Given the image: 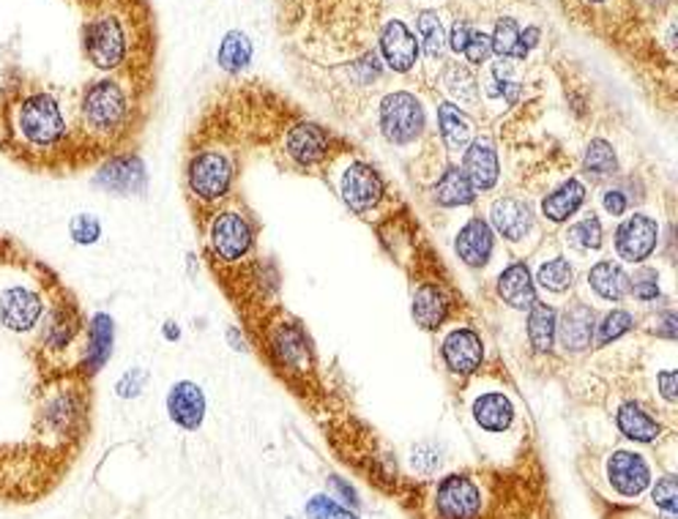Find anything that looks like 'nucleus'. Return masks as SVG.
<instances>
[{"mask_svg":"<svg viewBox=\"0 0 678 519\" xmlns=\"http://www.w3.org/2000/svg\"><path fill=\"white\" fill-rule=\"evenodd\" d=\"M588 290H594V296L602 298V301H621V298L630 296V276L613 260H599L597 265H591L586 276Z\"/></svg>","mask_w":678,"mask_h":519,"instance_id":"bb28decb","label":"nucleus"},{"mask_svg":"<svg viewBox=\"0 0 678 519\" xmlns=\"http://www.w3.org/2000/svg\"><path fill=\"white\" fill-rule=\"evenodd\" d=\"M495 235L482 217H471L455 239V252L468 268H484L493 257Z\"/></svg>","mask_w":678,"mask_h":519,"instance_id":"4be33fe9","label":"nucleus"},{"mask_svg":"<svg viewBox=\"0 0 678 519\" xmlns=\"http://www.w3.org/2000/svg\"><path fill=\"white\" fill-rule=\"evenodd\" d=\"M599 206H602L605 217L621 219L630 211V197H627V192L621 189V186H613V189H605L602 195H599Z\"/></svg>","mask_w":678,"mask_h":519,"instance_id":"de8ad7c7","label":"nucleus"},{"mask_svg":"<svg viewBox=\"0 0 678 519\" xmlns=\"http://www.w3.org/2000/svg\"><path fill=\"white\" fill-rule=\"evenodd\" d=\"M659 246V224L648 214L637 211L627 217L616 230V255L624 263L641 265L657 252Z\"/></svg>","mask_w":678,"mask_h":519,"instance_id":"4468645a","label":"nucleus"},{"mask_svg":"<svg viewBox=\"0 0 678 519\" xmlns=\"http://www.w3.org/2000/svg\"><path fill=\"white\" fill-rule=\"evenodd\" d=\"M462 55H466L468 66H482L487 64V58L493 55V42H490V36L484 31H471V36H468L466 47H462Z\"/></svg>","mask_w":678,"mask_h":519,"instance_id":"79ce46f5","label":"nucleus"},{"mask_svg":"<svg viewBox=\"0 0 678 519\" xmlns=\"http://www.w3.org/2000/svg\"><path fill=\"white\" fill-rule=\"evenodd\" d=\"M3 151L33 170H55L82 153L74 107L47 85L22 88L3 115Z\"/></svg>","mask_w":678,"mask_h":519,"instance_id":"f257e3e1","label":"nucleus"},{"mask_svg":"<svg viewBox=\"0 0 678 519\" xmlns=\"http://www.w3.org/2000/svg\"><path fill=\"white\" fill-rule=\"evenodd\" d=\"M616 424H619L621 435H627L630 440H637V443H654V440L663 435V427H659L657 418L652 416L648 411H643L637 402H624L616 413Z\"/></svg>","mask_w":678,"mask_h":519,"instance_id":"c85d7f7f","label":"nucleus"},{"mask_svg":"<svg viewBox=\"0 0 678 519\" xmlns=\"http://www.w3.org/2000/svg\"><path fill=\"white\" fill-rule=\"evenodd\" d=\"M135 0H99L82 22V55L102 74H140L151 55V22Z\"/></svg>","mask_w":678,"mask_h":519,"instance_id":"f03ea898","label":"nucleus"},{"mask_svg":"<svg viewBox=\"0 0 678 519\" xmlns=\"http://www.w3.org/2000/svg\"><path fill=\"white\" fill-rule=\"evenodd\" d=\"M58 279L25 250L0 239V331L31 345L53 303Z\"/></svg>","mask_w":678,"mask_h":519,"instance_id":"7ed1b4c3","label":"nucleus"},{"mask_svg":"<svg viewBox=\"0 0 678 519\" xmlns=\"http://www.w3.org/2000/svg\"><path fill=\"white\" fill-rule=\"evenodd\" d=\"M446 314H449V298H446L444 287L435 285V281H424L413 292V320L424 331H438L444 328Z\"/></svg>","mask_w":678,"mask_h":519,"instance_id":"393cba45","label":"nucleus"},{"mask_svg":"<svg viewBox=\"0 0 678 519\" xmlns=\"http://www.w3.org/2000/svg\"><path fill=\"white\" fill-rule=\"evenodd\" d=\"M307 519H358L351 515L347 509H342L337 500L326 498V495H315V498L307 504Z\"/></svg>","mask_w":678,"mask_h":519,"instance_id":"37998d69","label":"nucleus"},{"mask_svg":"<svg viewBox=\"0 0 678 519\" xmlns=\"http://www.w3.org/2000/svg\"><path fill=\"white\" fill-rule=\"evenodd\" d=\"M471 20H466V16H457L455 20V25H451V36H449V42H451V49H455V53H462V47H466V42H468V36H471Z\"/></svg>","mask_w":678,"mask_h":519,"instance_id":"09e8293b","label":"nucleus"},{"mask_svg":"<svg viewBox=\"0 0 678 519\" xmlns=\"http://www.w3.org/2000/svg\"><path fill=\"white\" fill-rule=\"evenodd\" d=\"M261 339L266 345L272 367L288 374V380L304 378V374L312 372V345L299 320H294L285 312H277L274 318L266 320Z\"/></svg>","mask_w":678,"mask_h":519,"instance_id":"0eeeda50","label":"nucleus"},{"mask_svg":"<svg viewBox=\"0 0 678 519\" xmlns=\"http://www.w3.org/2000/svg\"><path fill=\"white\" fill-rule=\"evenodd\" d=\"M657 385H659V396L665 400V405L674 407L676 405V369H665V372L657 378Z\"/></svg>","mask_w":678,"mask_h":519,"instance_id":"8fccbe9b","label":"nucleus"},{"mask_svg":"<svg viewBox=\"0 0 678 519\" xmlns=\"http://www.w3.org/2000/svg\"><path fill=\"white\" fill-rule=\"evenodd\" d=\"M255 244L257 222L239 200L230 197L228 203L208 211L203 224V250L214 270L222 276L230 270H244L255 263Z\"/></svg>","mask_w":678,"mask_h":519,"instance_id":"39448f33","label":"nucleus"},{"mask_svg":"<svg viewBox=\"0 0 678 519\" xmlns=\"http://www.w3.org/2000/svg\"><path fill=\"white\" fill-rule=\"evenodd\" d=\"M583 3H586V5H608V3H613V0H583Z\"/></svg>","mask_w":678,"mask_h":519,"instance_id":"6e6d98bb","label":"nucleus"},{"mask_svg":"<svg viewBox=\"0 0 678 519\" xmlns=\"http://www.w3.org/2000/svg\"><path fill=\"white\" fill-rule=\"evenodd\" d=\"M332 168V184L337 189L347 208H353L356 214H369L380 206L386 195L383 178H380L378 170L372 164H367L358 157H342L329 162Z\"/></svg>","mask_w":678,"mask_h":519,"instance_id":"1a4fd4ad","label":"nucleus"},{"mask_svg":"<svg viewBox=\"0 0 678 519\" xmlns=\"http://www.w3.org/2000/svg\"><path fill=\"white\" fill-rule=\"evenodd\" d=\"M168 413L181 429H189V432L200 429L208 413V402L200 385L192 383V380H179L168 391Z\"/></svg>","mask_w":678,"mask_h":519,"instance_id":"aec40b11","label":"nucleus"},{"mask_svg":"<svg viewBox=\"0 0 678 519\" xmlns=\"http://www.w3.org/2000/svg\"><path fill=\"white\" fill-rule=\"evenodd\" d=\"M537 285L550 296H564L575 285V268L564 255H553L537 268Z\"/></svg>","mask_w":678,"mask_h":519,"instance_id":"72a5a7b5","label":"nucleus"},{"mask_svg":"<svg viewBox=\"0 0 678 519\" xmlns=\"http://www.w3.org/2000/svg\"><path fill=\"white\" fill-rule=\"evenodd\" d=\"M96 184L102 189L115 192V195H135V192H142V186H146V168H142L140 157H135V153H113L96 173Z\"/></svg>","mask_w":678,"mask_h":519,"instance_id":"a211bd4d","label":"nucleus"},{"mask_svg":"<svg viewBox=\"0 0 678 519\" xmlns=\"http://www.w3.org/2000/svg\"><path fill=\"white\" fill-rule=\"evenodd\" d=\"M490 219H493V228L504 235L509 244H520L531 235L533 230V211L528 206V200L515 195L498 197L490 208Z\"/></svg>","mask_w":678,"mask_h":519,"instance_id":"6ab92c4d","label":"nucleus"},{"mask_svg":"<svg viewBox=\"0 0 678 519\" xmlns=\"http://www.w3.org/2000/svg\"><path fill=\"white\" fill-rule=\"evenodd\" d=\"M113 318L104 312L93 314L85 328V336H82L80 356H77L74 369H80V378H91V374H96L107 364V358L113 356Z\"/></svg>","mask_w":678,"mask_h":519,"instance_id":"f3484780","label":"nucleus"},{"mask_svg":"<svg viewBox=\"0 0 678 519\" xmlns=\"http://www.w3.org/2000/svg\"><path fill=\"white\" fill-rule=\"evenodd\" d=\"M74 3H85V5H88V9H91V5H96V3H99V0H74Z\"/></svg>","mask_w":678,"mask_h":519,"instance_id":"4d7b16f0","label":"nucleus"},{"mask_svg":"<svg viewBox=\"0 0 678 519\" xmlns=\"http://www.w3.org/2000/svg\"><path fill=\"white\" fill-rule=\"evenodd\" d=\"M498 296L506 307L517 309V312H526L537 301V285L531 279V270L526 263H512L509 268L501 270L498 276Z\"/></svg>","mask_w":678,"mask_h":519,"instance_id":"b1692460","label":"nucleus"},{"mask_svg":"<svg viewBox=\"0 0 678 519\" xmlns=\"http://www.w3.org/2000/svg\"><path fill=\"white\" fill-rule=\"evenodd\" d=\"M594 309L588 303L575 301L564 309L559 320H555V334H559L561 347L566 353H583L591 347L594 342Z\"/></svg>","mask_w":678,"mask_h":519,"instance_id":"412c9836","label":"nucleus"},{"mask_svg":"<svg viewBox=\"0 0 678 519\" xmlns=\"http://www.w3.org/2000/svg\"><path fill=\"white\" fill-rule=\"evenodd\" d=\"M619 170V159H616V148L608 140L597 137V140L588 142L586 157H583V173L594 181H602L616 175Z\"/></svg>","mask_w":678,"mask_h":519,"instance_id":"e433bc0d","label":"nucleus"},{"mask_svg":"<svg viewBox=\"0 0 678 519\" xmlns=\"http://www.w3.org/2000/svg\"><path fill=\"white\" fill-rule=\"evenodd\" d=\"M378 42H380V53H383L386 66H389L391 71H397V74H407V71L416 66L418 42H416V33L411 31V25H407L405 20H400V16L386 20L383 27H380Z\"/></svg>","mask_w":678,"mask_h":519,"instance_id":"dca6fc26","label":"nucleus"},{"mask_svg":"<svg viewBox=\"0 0 678 519\" xmlns=\"http://www.w3.org/2000/svg\"><path fill=\"white\" fill-rule=\"evenodd\" d=\"M440 358H444L446 372L455 378L466 380L479 372L484 361V342L482 334L471 325H451L440 336Z\"/></svg>","mask_w":678,"mask_h":519,"instance_id":"ddd939ff","label":"nucleus"},{"mask_svg":"<svg viewBox=\"0 0 678 519\" xmlns=\"http://www.w3.org/2000/svg\"><path fill=\"white\" fill-rule=\"evenodd\" d=\"M411 468L418 476H433L440 468V451L433 443H418L411 454Z\"/></svg>","mask_w":678,"mask_h":519,"instance_id":"c03bdc74","label":"nucleus"},{"mask_svg":"<svg viewBox=\"0 0 678 519\" xmlns=\"http://www.w3.org/2000/svg\"><path fill=\"white\" fill-rule=\"evenodd\" d=\"M583 203H586V186H583V181L570 178V181H564L559 189L550 192V195L544 197L542 217L548 219L550 224L570 222V219L581 211Z\"/></svg>","mask_w":678,"mask_h":519,"instance_id":"cd10ccee","label":"nucleus"},{"mask_svg":"<svg viewBox=\"0 0 678 519\" xmlns=\"http://www.w3.org/2000/svg\"><path fill=\"white\" fill-rule=\"evenodd\" d=\"M605 476H608L610 487L621 498H641L648 487H652V465L637 451H616L608 457L605 465Z\"/></svg>","mask_w":678,"mask_h":519,"instance_id":"2eb2a0df","label":"nucleus"},{"mask_svg":"<svg viewBox=\"0 0 678 519\" xmlns=\"http://www.w3.org/2000/svg\"><path fill=\"white\" fill-rule=\"evenodd\" d=\"M217 60H219V66L228 71V74H241V71L252 64L250 36L241 31H230L228 36L222 38V44H219Z\"/></svg>","mask_w":678,"mask_h":519,"instance_id":"f704fd0d","label":"nucleus"},{"mask_svg":"<svg viewBox=\"0 0 678 519\" xmlns=\"http://www.w3.org/2000/svg\"><path fill=\"white\" fill-rule=\"evenodd\" d=\"M137 91L129 77L102 74L85 82L74 104V126L82 151L120 153L135 129Z\"/></svg>","mask_w":678,"mask_h":519,"instance_id":"20e7f679","label":"nucleus"},{"mask_svg":"<svg viewBox=\"0 0 678 519\" xmlns=\"http://www.w3.org/2000/svg\"><path fill=\"white\" fill-rule=\"evenodd\" d=\"M164 336H168L170 342H173V339H179V336H181L179 325H175V323H164Z\"/></svg>","mask_w":678,"mask_h":519,"instance_id":"5fc2aeb1","label":"nucleus"},{"mask_svg":"<svg viewBox=\"0 0 678 519\" xmlns=\"http://www.w3.org/2000/svg\"><path fill=\"white\" fill-rule=\"evenodd\" d=\"M473 197H476V189L468 181V175L462 173V168H449L435 184V203L444 208L471 206Z\"/></svg>","mask_w":678,"mask_h":519,"instance_id":"c756f323","label":"nucleus"},{"mask_svg":"<svg viewBox=\"0 0 678 519\" xmlns=\"http://www.w3.org/2000/svg\"><path fill=\"white\" fill-rule=\"evenodd\" d=\"M283 153L294 168L315 170L332 162V135L321 124L296 120L283 137Z\"/></svg>","mask_w":678,"mask_h":519,"instance_id":"f8f14e48","label":"nucleus"},{"mask_svg":"<svg viewBox=\"0 0 678 519\" xmlns=\"http://www.w3.org/2000/svg\"><path fill=\"white\" fill-rule=\"evenodd\" d=\"M654 323L659 325V328H657V334H659V336H665V339H676V325H678V318H676V312H674V309H668V312H659V314H657V320H654Z\"/></svg>","mask_w":678,"mask_h":519,"instance_id":"3c124183","label":"nucleus"},{"mask_svg":"<svg viewBox=\"0 0 678 519\" xmlns=\"http://www.w3.org/2000/svg\"><path fill=\"white\" fill-rule=\"evenodd\" d=\"M462 173L468 175V181H471L476 192L495 189V184H498L501 178V168H498V151H495L493 142L473 140L466 151Z\"/></svg>","mask_w":678,"mask_h":519,"instance_id":"5701e85b","label":"nucleus"},{"mask_svg":"<svg viewBox=\"0 0 678 519\" xmlns=\"http://www.w3.org/2000/svg\"><path fill=\"white\" fill-rule=\"evenodd\" d=\"M652 500L659 511H665L668 519H676V478L663 476L652 487Z\"/></svg>","mask_w":678,"mask_h":519,"instance_id":"a18cd8bd","label":"nucleus"},{"mask_svg":"<svg viewBox=\"0 0 678 519\" xmlns=\"http://www.w3.org/2000/svg\"><path fill=\"white\" fill-rule=\"evenodd\" d=\"M490 42H493V53L498 55L501 60H517V64H522V60L528 58V47L522 44V27L517 25L515 16H498Z\"/></svg>","mask_w":678,"mask_h":519,"instance_id":"2f4dec72","label":"nucleus"},{"mask_svg":"<svg viewBox=\"0 0 678 519\" xmlns=\"http://www.w3.org/2000/svg\"><path fill=\"white\" fill-rule=\"evenodd\" d=\"M438 129L449 153H466L473 142V135H476L473 120L451 102H444L438 107Z\"/></svg>","mask_w":678,"mask_h":519,"instance_id":"a878e982","label":"nucleus"},{"mask_svg":"<svg viewBox=\"0 0 678 519\" xmlns=\"http://www.w3.org/2000/svg\"><path fill=\"white\" fill-rule=\"evenodd\" d=\"M555 309L544 301H533L528 309V342L537 353H550L555 342Z\"/></svg>","mask_w":678,"mask_h":519,"instance_id":"473e14b6","label":"nucleus"},{"mask_svg":"<svg viewBox=\"0 0 678 519\" xmlns=\"http://www.w3.org/2000/svg\"><path fill=\"white\" fill-rule=\"evenodd\" d=\"M630 292L637 301H654L659 296V274L654 268H641L630 276Z\"/></svg>","mask_w":678,"mask_h":519,"instance_id":"a19ab883","label":"nucleus"},{"mask_svg":"<svg viewBox=\"0 0 678 519\" xmlns=\"http://www.w3.org/2000/svg\"><path fill=\"white\" fill-rule=\"evenodd\" d=\"M566 246L577 255H591V252H599L605 244V233H602V222H599L594 214H588L586 219L572 224L570 230L564 233Z\"/></svg>","mask_w":678,"mask_h":519,"instance_id":"c9c22d12","label":"nucleus"},{"mask_svg":"<svg viewBox=\"0 0 678 519\" xmlns=\"http://www.w3.org/2000/svg\"><path fill=\"white\" fill-rule=\"evenodd\" d=\"M468 418L479 438H506L515 432L520 407L517 400L493 380H479L468 394Z\"/></svg>","mask_w":678,"mask_h":519,"instance_id":"6e6552de","label":"nucleus"},{"mask_svg":"<svg viewBox=\"0 0 678 519\" xmlns=\"http://www.w3.org/2000/svg\"><path fill=\"white\" fill-rule=\"evenodd\" d=\"M429 511L433 519H479L484 511V493L476 478L466 473H449L435 484Z\"/></svg>","mask_w":678,"mask_h":519,"instance_id":"9b49d317","label":"nucleus"},{"mask_svg":"<svg viewBox=\"0 0 678 519\" xmlns=\"http://www.w3.org/2000/svg\"><path fill=\"white\" fill-rule=\"evenodd\" d=\"M635 325V318H632L627 309H613V312H608L602 318V323L597 325V347H605L610 345V342H616L619 336H624L627 331Z\"/></svg>","mask_w":678,"mask_h":519,"instance_id":"58836bf2","label":"nucleus"},{"mask_svg":"<svg viewBox=\"0 0 678 519\" xmlns=\"http://www.w3.org/2000/svg\"><path fill=\"white\" fill-rule=\"evenodd\" d=\"M69 235L74 244L91 246L102 239V222L93 214H77L69 222Z\"/></svg>","mask_w":678,"mask_h":519,"instance_id":"ea45409f","label":"nucleus"},{"mask_svg":"<svg viewBox=\"0 0 678 519\" xmlns=\"http://www.w3.org/2000/svg\"><path fill=\"white\" fill-rule=\"evenodd\" d=\"M228 339L233 342V350H246V347H244V339H239V331H235V328H230V331H228Z\"/></svg>","mask_w":678,"mask_h":519,"instance_id":"864d4df0","label":"nucleus"},{"mask_svg":"<svg viewBox=\"0 0 678 519\" xmlns=\"http://www.w3.org/2000/svg\"><path fill=\"white\" fill-rule=\"evenodd\" d=\"M378 124L391 146H411V142L422 137L427 118H424V107L416 99V93L391 91L380 102Z\"/></svg>","mask_w":678,"mask_h":519,"instance_id":"9d476101","label":"nucleus"},{"mask_svg":"<svg viewBox=\"0 0 678 519\" xmlns=\"http://www.w3.org/2000/svg\"><path fill=\"white\" fill-rule=\"evenodd\" d=\"M239 181V153L222 140H208L189 153L184 168V186L192 203L211 211L233 197Z\"/></svg>","mask_w":678,"mask_h":519,"instance_id":"423d86ee","label":"nucleus"},{"mask_svg":"<svg viewBox=\"0 0 678 519\" xmlns=\"http://www.w3.org/2000/svg\"><path fill=\"white\" fill-rule=\"evenodd\" d=\"M416 33H418V47L424 49L427 60H440L446 49V36L444 25H440L438 11H418L416 16Z\"/></svg>","mask_w":678,"mask_h":519,"instance_id":"4c0bfd02","label":"nucleus"},{"mask_svg":"<svg viewBox=\"0 0 678 519\" xmlns=\"http://www.w3.org/2000/svg\"><path fill=\"white\" fill-rule=\"evenodd\" d=\"M146 383H148L146 369H129V372L120 374V380L115 383V394H118L120 400H135V396L142 394Z\"/></svg>","mask_w":678,"mask_h":519,"instance_id":"49530a36","label":"nucleus"},{"mask_svg":"<svg viewBox=\"0 0 678 519\" xmlns=\"http://www.w3.org/2000/svg\"><path fill=\"white\" fill-rule=\"evenodd\" d=\"M332 487L337 489V493L342 495V498L347 500V504H353V506H358V498H356V493H353L351 487H347L345 482H342V478H332Z\"/></svg>","mask_w":678,"mask_h":519,"instance_id":"603ef678","label":"nucleus"},{"mask_svg":"<svg viewBox=\"0 0 678 519\" xmlns=\"http://www.w3.org/2000/svg\"><path fill=\"white\" fill-rule=\"evenodd\" d=\"M444 88L451 96V104L460 102L462 107H476L479 104V80L468 64H449L444 69Z\"/></svg>","mask_w":678,"mask_h":519,"instance_id":"7c9ffc66","label":"nucleus"}]
</instances>
